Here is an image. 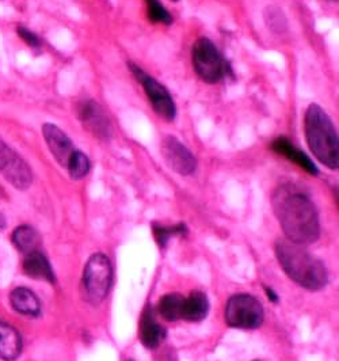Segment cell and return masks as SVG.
<instances>
[{
    "instance_id": "cell-6",
    "label": "cell",
    "mask_w": 339,
    "mask_h": 361,
    "mask_svg": "<svg viewBox=\"0 0 339 361\" xmlns=\"http://www.w3.org/2000/svg\"><path fill=\"white\" fill-rule=\"evenodd\" d=\"M264 315L261 302L247 293L233 295L226 306V322L236 329H257L262 325Z\"/></svg>"
},
{
    "instance_id": "cell-16",
    "label": "cell",
    "mask_w": 339,
    "mask_h": 361,
    "mask_svg": "<svg viewBox=\"0 0 339 361\" xmlns=\"http://www.w3.org/2000/svg\"><path fill=\"white\" fill-rule=\"evenodd\" d=\"M10 303L13 308L22 315L38 317L41 312V303H39L36 293L33 290L23 288V287L16 288L11 292Z\"/></svg>"
},
{
    "instance_id": "cell-14",
    "label": "cell",
    "mask_w": 339,
    "mask_h": 361,
    "mask_svg": "<svg viewBox=\"0 0 339 361\" xmlns=\"http://www.w3.org/2000/svg\"><path fill=\"white\" fill-rule=\"evenodd\" d=\"M22 352V337L13 327L0 319V359L4 361L17 360Z\"/></svg>"
},
{
    "instance_id": "cell-18",
    "label": "cell",
    "mask_w": 339,
    "mask_h": 361,
    "mask_svg": "<svg viewBox=\"0 0 339 361\" xmlns=\"http://www.w3.org/2000/svg\"><path fill=\"white\" fill-rule=\"evenodd\" d=\"M11 240L17 250L25 255L38 252L41 246V236L37 233V230L30 226L17 227L13 233Z\"/></svg>"
},
{
    "instance_id": "cell-19",
    "label": "cell",
    "mask_w": 339,
    "mask_h": 361,
    "mask_svg": "<svg viewBox=\"0 0 339 361\" xmlns=\"http://www.w3.org/2000/svg\"><path fill=\"white\" fill-rule=\"evenodd\" d=\"M185 298L179 293H167L159 300V314L166 319L175 322L182 319Z\"/></svg>"
},
{
    "instance_id": "cell-8",
    "label": "cell",
    "mask_w": 339,
    "mask_h": 361,
    "mask_svg": "<svg viewBox=\"0 0 339 361\" xmlns=\"http://www.w3.org/2000/svg\"><path fill=\"white\" fill-rule=\"evenodd\" d=\"M0 173L18 190H26L33 182V173L29 164L1 140H0Z\"/></svg>"
},
{
    "instance_id": "cell-23",
    "label": "cell",
    "mask_w": 339,
    "mask_h": 361,
    "mask_svg": "<svg viewBox=\"0 0 339 361\" xmlns=\"http://www.w3.org/2000/svg\"><path fill=\"white\" fill-rule=\"evenodd\" d=\"M154 231H155V236L158 239V243L163 247V246H166V243L170 239V236L175 234H182L185 231V226L179 224V226H175V227H167V228L161 227V226H155Z\"/></svg>"
},
{
    "instance_id": "cell-11",
    "label": "cell",
    "mask_w": 339,
    "mask_h": 361,
    "mask_svg": "<svg viewBox=\"0 0 339 361\" xmlns=\"http://www.w3.org/2000/svg\"><path fill=\"white\" fill-rule=\"evenodd\" d=\"M42 133L51 152L54 154V159L60 166L67 167L72 152L75 151L71 139L54 124H44Z\"/></svg>"
},
{
    "instance_id": "cell-25",
    "label": "cell",
    "mask_w": 339,
    "mask_h": 361,
    "mask_svg": "<svg viewBox=\"0 0 339 361\" xmlns=\"http://www.w3.org/2000/svg\"><path fill=\"white\" fill-rule=\"evenodd\" d=\"M6 226V220H4V217H3V215L0 214V228H3Z\"/></svg>"
},
{
    "instance_id": "cell-1",
    "label": "cell",
    "mask_w": 339,
    "mask_h": 361,
    "mask_svg": "<svg viewBox=\"0 0 339 361\" xmlns=\"http://www.w3.org/2000/svg\"><path fill=\"white\" fill-rule=\"evenodd\" d=\"M273 207L288 240L305 246L318 240L321 224L318 211L307 195L292 188H280Z\"/></svg>"
},
{
    "instance_id": "cell-13",
    "label": "cell",
    "mask_w": 339,
    "mask_h": 361,
    "mask_svg": "<svg viewBox=\"0 0 339 361\" xmlns=\"http://www.w3.org/2000/svg\"><path fill=\"white\" fill-rule=\"evenodd\" d=\"M271 149L280 155H284L289 161L296 163L297 166H300L307 173L312 174V176H318L319 170L315 166V163L312 162L308 155H305L302 149L296 148L292 145L286 137H277L273 143H271Z\"/></svg>"
},
{
    "instance_id": "cell-5",
    "label": "cell",
    "mask_w": 339,
    "mask_h": 361,
    "mask_svg": "<svg viewBox=\"0 0 339 361\" xmlns=\"http://www.w3.org/2000/svg\"><path fill=\"white\" fill-rule=\"evenodd\" d=\"M193 67L205 83H218L227 73V64L209 38H198L192 51Z\"/></svg>"
},
{
    "instance_id": "cell-4",
    "label": "cell",
    "mask_w": 339,
    "mask_h": 361,
    "mask_svg": "<svg viewBox=\"0 0 339 361\" xmlns=\"http://www.w3.org/2000/svg\"><path fill=\"white\" fill-rule=\"evenodd\" d=\"M113 280V269L110 259L105 254H94L83 271V288L86 299L92 305H99L105 300Z\"/></svg>"
},
{
    "instance_id": "cell-12",
    "label": "cell",
    "mask_w": 339,
    "mask_h": 361,
    "mask_svg": "<svg viewBox=\"0 0 339 361\" xmlns=\"http://www.w3.org/2000/svg\"><path fill=\"white\" fill-rule=\"evenodd\" d=\"M140 338L145 348L155 349L166 338L164 327L156 321L152 306H147L140 321Z\"/></svg>"
},
{
    "instance_id": "cell-3",
    "label": "cell",
    "mask_w": 339,
    "mask_h": 361,
    "mask_svg": "<svg viewBox=\"0 0 339 361\" xmlns=\"http://www.w3.org/2000/svg\"><path fill=\"white\" fill-rule=\"evenodd\" d=\"M305 139L315 158L331 170L339 166L338 132L331 118L323 109L312 104L304 117Z\"/></svg>"
},
{
    "instance_id": "cell-10",
    "label": "cell",
    "mask_w": 339,
    "mask_h": 361,
    "mask_svg": "<svg viewBox=\"0 0 339 361\" xmlns=\"http://www.w3.org/2000/svg\"><path fill=\"white\" fill-rule=\"evenodd\" d=\"M161 155L167 164L180 176H190L196 171V157L174 136H167L163 140Z\"/></svg>"
},
{
    "instance_id": "cell-7",
    "label": "cell",
    "mask_w": 339,
    "mask_h": 361,
    "mask_svg": "<svg viewBox=\"0 0 339 361\" xmlns=\"http://www.w3.org/2000/svg\"><path fill=\"white\" fill-rule=\"evenodd\" d=\"M129 68L135 78L142 83L144 91L152 105V109L155 113L161 117L164 121H174L177 116V106L175 102L170 94L161 83H159L156 79H154L149 73L143 71L139 66L135 63H129Z\"/></svg>"
},
{
    "instance_id": "cell-26",
    "label": "cell",
    "mask_w": 339,
    "mask_h": 361,
    "mask_svg": "<svg viewBox=\"0 0 339 361\" xmlns=\"http://www.w3.org/2000/svg\"><path fill=\"white\" fill-rule=\"evenodd\" d=\"M173 1H178V0H173Z\"/></svg>"
},
{
    "instance_id": "cell-21",
    "label": "cell",
    "mask_w": 339,
    "mask_h": 361,
    "mask_svg": "<svg viewBox=\"0 0 339 361\" xmlns=\"http://www.w3.org/2000/svg\"><path fill=\"white\" fill-rule=\"evenodd\" d=\"M265 19H266V25H268L269 29L273 33H277V35L285 33L288 25H286L285 16L283 14L281 8L268 7L266 11H265Z\"/></svg>"
},
{
    "instance_id": "cell-22",
    "label": "cell",
    "mask_w": 339,
    "mask_h": 361,
    "mask_svg": "<svg viewBox=\"0 0 339 361\" xmlns=\"http://www.w3.org/2000/svg\"><path fill=\"white\" fill-rule=\"evenodd\" d=\"M148 6V18L154 23H163L166 26L173 23L171 14L164 8L159 0H145Z\"/></svg>"
},
{
    "instance_id": "cell-2",
    "label": "cell",
    "mask_w": 339,
    "mask_h": 361,
    "mask_svg": "<svg viewBox=\"0 0 339 361\" xmlns=\"http://www.w3.org/2000/svg\"><path fill=\"white\" fill-rule=\"evenodd\" d=\"M276 254L286 274L303 288L318 290L326 287L328 280L326 267L303 246L288 239L280 240L276 246Z\"/></svg>"
},
{
    "instance_id": "cell-20",
    "label": "cell",
    "mask_w": 339,
    "mask_h": 361,
    "mask_svg": "<svg viewBox=\"0 0 339 361\" xmlns=\"http://www.w3.org/2000/svg\"><path fill=\"white\" fill-rule=\"evenodd\" d=\"M67 167L72 180H82L89 174L91 164H90L89 158L83 152L73 151Z\"/></svg>"
},
{
    "instance_id": "cell-15",
    "label": "cell",
    "mask_w": 339,
    "mask_h": 361,
    "mask_svg": "<svg viewBox=\"0 0 339 361\" xmlns=\"http://www.w3.org/2000/svg\"><path fill=\"white\" fill-rule=\"evenodd\" d=\"M23 271L26 276L35 280L54 283V273L48 258L39 250L27 254L23 261Z\"/></svg>"
},
{
    "instance_id": "cell-9",
    "label": "cell",
    "mask_w": 339,
    "mask_h": 361,
    "mask_svg": "<svg viewBox=\"0 0 339 361\" xmlns=\"http://www.w3.org/2000/svg\"><path fill=\"white\" fill-rule=\"evenodd\" d=\"M78 117L83 128L92 136L107 140L111 136V123L104 108L92 101L86 99L78 105Z\"/></svg>"
},
{
    "instance_id": "cell-24",
    "label": "cell",
    "mask_w": 339,
    "mask_h": 361,
    "mask_svg": "<svg viewBox=\"0 0 339 361\" xmlns=\"http://www.w3.org/2000/svg\"><path fill=\"white\" fill-rule=\"evenodd\" d=\"M18 36L29 45V47H33V48H38L41 45V41L39 38L30 30L25 29V27H19Z\"/></svg>"
},
{
    "instance_id": "cell-17",
    "label": "cell",
    "mask_w": 339,
    "mask_h": 361,
    "mask_svg": "<svg viewBox=\"0 0 339 361\" xmlns=\"http://www.w3.org/2000/svg\"><path fill=\"white\" fill-rule=\"evenodd\" d=\"M208 310H209V303L205 293L195 290L189 295V298H185L182 319L189 322H199L207 317Z\"/></svg>"
}]
</instances>
